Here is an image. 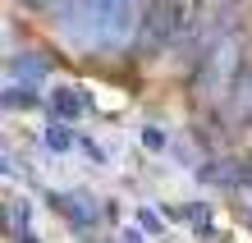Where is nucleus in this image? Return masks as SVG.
I'll return each mask as SVG.
<instances>
[{
  "instance_id": "f257e3e1",
  "label": "nucleus",
  "mask_w": 252,
  "mask_h": 243,
  "mask_svg": "<svg viewBox=\"0 0 252 243\" xmlns=\"http://www.w3.org/2000/svg\"><path fill=\"white\" fill-rule=\"evenodd\" d=\"M138 0H73L64 9V37L78 51H120L138 37Z\"/></svg>"
},
{
  "instance_id": "f03ea898",
  "label": "nucleus",
  "mask_w": 252,
  "mask_h": 243,
  "mask_svg": "<svg viewBox=\"0 0 252 243\" xmlns=\"http://www.w3.org/2000/svg\"><path fill=\"white\" fill-rule=\"evenodd\" d=\"M239 73H243V37H225L216 41L211 51H206L197 60V78H192V92H197L202 101H220L229 92H239Z\"/></svg>"
},
{
  "instance_id": "7ed1b4c3",
  "label": "nucleus",
  "mask_w": 252,
  "mask_h": 243,
  "mask_svg": "<svg viewBox=\"0 0 252 243\" xmlns=\"http://www.w3.org/2000/svg\"><path fill=\"white\" fill-rule=\"evenodd\" d=\"M243 0H192L188 9V28H184V46L192 60H202L216 41H225L234 33V19H239Z\"/></svg>"
},
{
  "instance_id": "20e7f679",
  "label": "nucleus",
  "mask_w": 252,
  "mask_h": 243,
  "mask_svg": "<svg viewBox=\"0 0 252 243\" xmlns=\"http://www.w3.org/2000/svg\"><path fill=\"white\" fill-rule=\"evenodd\" d=\"M184 28H188V14H184L179 0H152V5L142 9V19H138V37H133V46H138L142 60H152L165 46L184 41Z\"/></svg>"
},
{
  "instance_id": "39448f33",
  "label": "nucleus",
  "mask_w": 252,
  "mask_h": 243,
  "mask_svg": "<svg viewBox=\"0 0 252 243\" xmlns=\"http://www.w3.org/2000/svg\"><path fill=\"white\" fill-rule=\"evenodd\" d=\"M51 211H55V216H64L73 230H96V220H101V202H96L92 193H83V188L51 193Z\"/></svg>"
},
{
  "instance_id": "423d86ee",
  "label": "nucleus",
  "mask_w": 252,
  "mask_h": 243,
  "mask_svg": "<svg viewBox=\"0 0 252 243\" xmlns=\"http://www.w3.org/2000/svg\"><path fill=\"white\" fill-rule=\"evenodd\" d=\"M202 184L216 188H252V156H220V161H202L197 165Z\"/></svg>"
},
{
  "instance_id": "0eeeda50",
  "label": "nucleus",
  "mask_w": 252,
  "mask_h": 243,
  "mask_svg": "<svg viewBox=\"0 0 252 243\" xmlns=\"http://www.w3.org/2000/svg\"><path fill=\"white\" fill-rule=\"evenodd\" d=\"M92 110V105H87V97L78 92V87H69V83H60L51 92V115L60 119V124H78V119Z\"/></svg>"
},
{
  "instance_id": "6e6552de",
  "label": "nucleus",
  "mask_w": 252,
  "mask_h": 243,
  "mask_svg": "<svg viewBox=\"0 0 252 243\" xmlns=\"http://www.w3.org/2000/svg\"><path fill=\"white\" fill-rule=\"evenodd\" d=\"M46 60H37V55H19V60H9V78L5 87H28V92H37L41 83H46Z\"/></svg>"
},
{
  "instance_id": "1a4fd4ad",
  "label": "nucleus",
  "mask_w": 252,
  "mask_h": 243,
  "mask_svg": "<svg viewBox=\"0 0 252 243\" xmlns=\"http://www.w3.org/2000/svg\"><path fill=\"white\" fill-rule=\"evenodd\" d=\"M46 147L64 156V151H73V147H78V138H73V129H69V124H60V119H51V124H46Z\"/></svg>"
},
{
  "instance_id": "9d476101",
  "label": "nucleus",
  "mask_w": 252,
  "mask_h": 243,
  "mask_svg": "<svg viewBox=\"0 0 252 243\" xmlns=\"http://www.w3.org/2000/svg\"><path fill=\"white\" fill-rule=\"evenodd\" d=\"M142 142L152 147V151H160V147H165L170 138H165V133H160V129H142Z\"/></svg>"
},
{
  "instance_id": "9b49d317",
  "label": "nucleus",
  "mask_w": 252,
  "mask_h": 243,
  "mask_svg": "<svg viewBox=\"0 0 252 243\" xmlns=\"http://www.w3.org/2000/svg\"><path fill=\"white\" fill-rule=\"evenodd\" d=\"M23 5H32V9H69L73 0H23Z\"/></svg>"
},
{
  "instance_id": "f8f14e48",
  "label": "nucleus",
  "mask_w": 252,
  "mask_h": 243,
  "mask_svg": "<svg viewBox=\"0 0 252 243\" xmlns=\"http://www.w3.org/2000/svg\"><path fill=\"white\" fill-rule=\"evenodd\" d=\"M120 243H147V239H142V230H138V225H128V230L120 234Z\"/></svg>"
},
{
  "instance_id": "ddd939ff",
  "label": "nucleus",
  "mask_w": 252,
  "mask_h": 243,
  "mask_svg": "<svg viewBox=\"0 0 252 243\" xmlns=\"http://www.w3.org/2000/svg\"><path fill=\"white\" fill-rule=\"evenodd\" d=\"M239 92H243V105H248V115H252V78H248V83L239 87Z\"/></svg>"
},
{
  "instance_id": "4468645a",
  "label": "nucleus",
  "mask_w": 252,
  "mask_h": 243,
  "mask_svg": "<svg viewBox=\"0 0 252 243\" xmlns=\"http://www.w3.org/2000/svg\"><path fill=\"white\" fill-rule=\"evenodd\" d=\"M19 243H37V239H19Z\"/></svg>"
},
{
  "instance_id": "2eb2a0df",
  "label": "nucleus",
  "mask_w": 252,
  "mask_h": 243,
  "mask_svg": "<svg viewBox=\"0 0 252 243\" xmlns=\"http://www.w3.org/2000/svg\"><path fill=\"white\" fill-rule=\"evenodd\" d=\"M248 225H252V211H248Z\"/></svg>"
}]
</instances>
